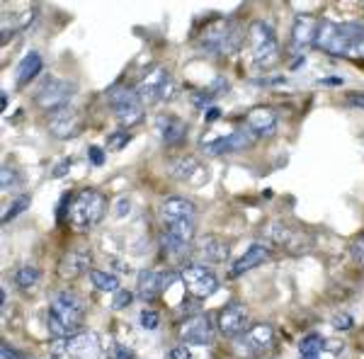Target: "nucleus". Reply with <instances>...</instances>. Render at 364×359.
I'll use <instances>...</instances> for the list:
<instances>
[{
	"mask_svg": "<svg viewBox=\"0 0 364 359\" xmlns=\"http://www.w3.org/2000/svg\"><path fill=\"white\" fill-rule=\"evenodd\" d=\"M316 46L331 56L360 61L364 58V25L323 20L316 34Z\"/></svg>",
	"mask_w": 364,
	"mask_h": 359,
	"instance_id": "obj_1",
	"label": "nucleus"
},
{
	"mask_svg": "<svg viewBox=\"0 0 364 359\" xmlns=\"http://www.w3.org/2000/svg\"><path fill=\"white\" fill-rule=\"evenodd\" d=\"M83 321H85L83 301L68 289L56 291L49 304V311H46V328H49V333L56 340L70 338V335L80 333Z\"/></svg>",
	"mask_w": 364,
	"mask_h": 359,
	"instance_id": "obj_2",
	"label": "nucleus"
},
{
	"mask_svg": "<svg viewBox=\"0 0 364 359\" xmlns=\"http://www.w3.org/2000/svg\"><path fill=\"white\" fill-rule=\"evenodd\" d=\"M105 211H107V202L97 190H83L70 199L68 219L75 231H87V228L97 226L102 221Z\"/></svg>",
	"mask_w": 364,
	"mask_h": 359,
	"instance_id": "obj_3",
	"label": "nucleus"
},
{
	"mask_svg": "<svg viewBox=\"0 0 364 359\" xmlns=\"http://www.w3.org/2000/svg\"><path fill=\"white\" fill-rule=\"evenodd\" d=\"M243 34L231 22H214L204 29L202 39H199V49L209 56H231L240 49Z\"/></svg>",
	"mask_w": 364,
	"mask_h": 359,
	"instance_id": "obj_4",
	"label": "nucleus"
},
{
	"mask_svg": "<svg viewBox=\"0 0 364 359\" xmlns=\"http://www.w3.org/2000/svg\"><path fill=\"white\" fill-rule=\"evenodd\" d=\"M248 39H250V51H252V63L257 68H272L279 61V44L274 37L272 27L262 20L250 22L248 27Z\"/></svg>",
	"mask_w": 364,
	"mask_h": 359,
	"instance_id": "obj_5",
	"label": "nucleus"
},
{
	"mask_svg": "<svg viewBox=\"0 0 364 359\" xmlns=\"http://www.w3.org/2000/svg\"><path fill=\"white\" fill-rule=\"evenodd\" d=\"M78 85L68 78H58V75H49L42 80V85L34 92V105L44 112H58L63 107H68L70 97L75 95Z\"/></svg>",
	"mask_w": 364,
	"mask_h": 359,
	"instance_id": "obj_6",
	"label": "nucleus"
},
{
	"mask_svg": "<svg viewBox=\"0 0 364 359\" xmlns=\"http://www.w3.org/2000/svg\"><path fill=\"white\" fill-rule=\"evenodd\" d=\"M54 359H100V340L95 333H78L70 338L54 340L49 345Z\"/></svg>",
	"mask_w": 364,
	"mask_h": 359,
	"instance_id": "obj_7",
	"label": "nucleus"
},
{
	"mask_svg": "<svg viewBox=\"0 0 364 359\" xmlns=\"http://www.w3.org/2000/svg\"><path fill=\"white\" fill-rule=\"evenodd\" d=\"M274 343V328L269 323H257V326H250L240 338L233 340V352L236 357L243 359H255L272 347Z\"/></svg>",
	"mask_w": 364,
	"mask_h": 359,
	"instance_id": "obj_8",
	"label": "nucleus"
},
{
	"mask_svg": "<svg viewBox=\"0 0 364 359\" xmlns=\"http://www.w3.org/2000/svg\"><path fill=\"white\" fill-rule=\"evenodd\" d=\"M109 107H112L117 122L127 129L141 124V119H144V102L132 87H117L109 95Z\"/></svg>",
	"mask_w": 364,
	"mask_h": 359,
	"instance_id": "obj_9",
	"label": "nucleus"
},
{
	"mask_svg": "<svg viewBox=\"0 0 364 359\" xmlns=\"http://www.w3.org/2000/svg\"><path fill=\"white\" fill-rule=\"evenodd\" d=\"M134 90H136L141 102L149 105V102H158V100H170L175 87H173V78H170L168 70L163 66H154L139 80Z\"/></svg>",
	"mask_w": 364,
	"mask_h": 359,
	"instance_id": "obj_10",
	"label": "nucleus"
},
{
	"mask_svg": "<svg viewBox=\"0 0 364 359\" xmlns=\"http://www.w3.org/2000/svg\"><path fill=\"white\" fill-rule=\"evenodd\" d=\"M161 240H163V250L173 260L190 255L192 245H195V221H180L173 223V226H163Z\"/></svg>",
	"mask_w": 364,
	"mask_h": 359,
	"instance_id": "obj_11",
	"label": "nucleus"
},
{
	"mask_svg": "<svg viewBox=\"0 0 364 359\" xmlns=\"http://www.w3.org/2000/svg\"><path fill=\"white\" fill-rule=\"evenodd\" d=\"M180 282L195 299H207L219 289V279L214 272H209L204 264H187L180 272Z\"/></svg>",
	"mask_w": 364,
	"mask_h": 359,
	"instance_id": "obj_12",
	"label": "nucleus"
},
{
	"mask_svg": "<svg viewBox=\"0 0 364 359\" xmlns=\"http://www.w3.org/2000/svg\"><path fill=\"white\" fill-rule=\"evenodd\" d=\"M248 323H250L248 309L238 301H231V304H226L219 314V333L228 340H236L248 331Z\"/></svg>",
	"mask_w": 364,
	"mask_h": 359,
	"instance_id": "obj_13",
	"label": "nucleus"
},
{
	"mask_svg": "<svg viewBox=\"0 0 364 359\" xmlns=\"http://www.w3.org/2000/svg\"><path fill=\"white\" fill-rule=\"evenodd\" d=\"M90 260H92L90 248H85V245H78V248L66 250L61 257H58V264H56L58 279H66V282L78 279V277L90 267Z\"/></svg>",
	"mask_w": 364,
	"mask_h": 359,
	"instance_id": "obj_14",
	"label": "nucleus"
},
{
	"mask_svg": "<svg viewBox=\"0 0 364 359\" xmlns=\"http://www.w3.org/2000/svg\"><path fill=\"white\" fill-rule=\"evenodd\" d=\"M180 338L187 345H211V340H214V323H211L207 314L187 318L180 326Z\"/></svg>",
	"mask_w": 364,
	"mask_h": 359,
	"instance_id": "obj_15",
	"label": "nucleus"
},
{
	"mask_svg": "<svg viewBox=\"0 0 364 359\" xmlns=\"http://www.w3.org/2000/svg\"><path fill=\"white\" fill-rule=\"evenodd\" d=\"M252 132L250 129H243V132H233V134H226V136H219L209 144H202L204 153L209 156H224V153H238V151H245L252 146Z\"/></svg>",
	"mask_w": 364,
	"mask_h": 359,
	"instance_id": "obj_16",
	"label": "nucleus"
},
{
	"mask_svg": "<svg viewBox=\"0 0 364 359\" xmlns=\"http://www.w3.org/2000/svg\"><path fill=\"white\" fill-rule=\"evenodd\" d=\"M197 219V207L192 199L185 197H168L161 204V223L163 226H173L180 221H195Z\"/></svg>",
	"mask_w": 364,
	"mask_h": 359,
	"instance_id": "obj_17",
	"label": "nucleus"
},
{
	"mask_svg": "<svg viewBox=\"0 0 364 359\" xmlns=\"http://www.w3.org/2000/svg\"><path fill=\"white\" fill-rule=\"evenodd\" d=\"M78 129H80V112L73 107H63L49 117V132L61 141L73 139L78 134Z\"/></svg>",
	"mask_w": 364,
	"mask_h": 359,
	"instance_id": "obj_18",
	"label": "nucleus"
},
{
	"mask_svg": "<svg viewBox=\"0 0 364 359\" xmlns=\"http://www.w3.org/2000/svg\"><path fill=\"white\" fill-rule=\"evenodd\" d=\"M316 34H318V22L311 15H299L291 25V49L304 51L311 44H316Z\"/></svg>",
	"mask_w": 364,
	"mask_h": 359,
	"instance_id": "obj_19",
	"label": "nucleus"
},
{
	"mask_svg": "<svg viewBox=\"0 0 364 359\" xmlns=\"http://www.w3.org/2000/svg\"><path fill=\"white\" fill-rule=\"evenodd\" d=\"M192 255H195L199 262L219 264L228 257V243L226 240H221L219 235H204V238L197 243V248Z\"/></svg>",
	"mask_w": 364,
	"mask_h": 359,
	"instance_id": "obj_20",
	"label": "nucleus"
},
{
	"mask_svg": "<svg viewBox=\"0 0 364 359\" xmlns=\"http://www.w3.org/2000/svg\"><path fill=\"white\" fill-rule=\"evenodd\" d=\"M245 124H248V129L255 134V136L269 139L274 132H277V114H274V109H269V107H255L248 112Z\"/></svg>",
	"mask_w": 364,
	"mask_h": 359,
	"instance_id": "obj_21",
	"label": "nucleus"
},
{
	"mask_svg": "<svg viewBox=\"0 0 364 359\" xmlns=\"http://www.w3.org/2000/svg\"><path fill=\"white\" fill-rule=\"evenodd\" d=\"M156 129H158V136H161L166 146H180L187 136L185 122L178 119L175 114H161L156 119Z\"/></svg>",
	"mask_w": 364,
	"mask_h": 359,
	"instance_id": "obj_22",
	"label": "nucleus"
},
{
	"mask_svg": "<svg viewBox=\"0 0 364 359\" xmlns=\"http://www.w3.org/2000/svg\"><path fill=\"white\" fill-rule=\"evenodd\" d=\"M269 248L265 243H252L248 250L243 252V255L238 257L236 262H233V267H231V277L236 279V277L240 274H245L248 269H255V267H260L262 262H267L269 260Z\"/></svg>",
	"mask_w": 364,
	"mask_h": 359,
	"instance_id": "obj_23",
	"label": "nucleus"
},
{
	"mask_svg": "<svg viewBox=\"0 0 364 359\" xmlns=\"http://www.w3.org/2000/svg\"><path fill=\"white\" fill-rule=\"evenodd\" d=\"M163 286H166V274L158 272V269H144V272L139 274L136 291H139L141 301H156V299L161 296Z\"/></svg>",
	"mask_w": 364,
	"mask_h": 359,
	"instance_id": "obj_24",
	"label": "nucleus"
},
{
	"mask_svg": "<svg viewBox=\"0 0 364 359\" xmlns=\"http://www.w3.org/2000/svg\"><path fill=\"white\" fill-rule=\"evenodd\" d=\"M265 238L269 243L279 245V248H294L296 240H301V233L294 231V228L284 221H269L265 226Z\"/></svg>",
	"mask_w": 364,
	"mask_h": 359,
	"instance_id": "obj_25",
	"label": "nucleus"
},
{
	"mask_svg": "<svg viewBox=\"0 0 364 359\" xmlns=\"http://www.w3.org/2000/svg\"><path fill=\"white\" fill-rule=\"evenodd\" d=\"M42 56H39V51H29V54L22 58L20 66H17V87H25L29 80L37 78L39 73H42Z\"/></svg>",
	"mask_w": 364,
	"mask_h": 359,
	"instance_id": "obj_26",
	"label": "nucleus"
},
{
	"mask_svg": "<svg viewBox=\"0 0 364 359\" xmlns=\"http://www.w3.org/2000/svg\"><path fill=\"white\" fill-rule=\"evenodd\" d=\"M34 10H22V13L17 15H10L3 20V42H8L10 37H15L17 32H22V29H27L29 25L34 22Z\"/></svg>",
	"mask_w": 364,
	"mask_h": 359,
	"instance_id": "obj_27",
	"label": "nucleus"
},
{
	"mask_svg": "<svg viewBox=\"0 0 364 359\" xmlns=\"http://www.w3.org/2000/svg\"><path fill=\"white\" fill-rule=\"evenodd\" d=\"M323 347H326V340L318 333H309L299 345V359H321Z\"/></svg>",
	"mask_w": 364,
	"mask_h": 359,
	"instance_id": "obj_28",
	"label": "nucleus"
},
{
	"mask_svg": "<svg viewBox=\"0 0 364 359\" xmlns=\"http://www.w3.org/2000/svg\"><path fill=\"white\" fill-rule=\"evenodd\" d=\"M90 282L95 284L97 291H112V294H117V291L122 289L119 279H117L112 272H102V269H90Z\"/></svg>",
	"mask_w": 364,
	"mask_h": 359,
	"instance_id": "obj_29",
	"label": "nucleus"
},
{
	"mask_svg": "<svg viewBox=\"0 0 364 359\" xmlns=\"http://www.w3.org/2000/svg\"><path fill=\"white\" fill-rule=\"evenodd\" d=\"M39 267H34V264H22V267H17L15 272V284L20 286V289H32L34 284L39 282Z\"/></svg>",
	"mask_w": 364,
	"mask_h": 359,
	"instance_id": "obj_30",
	"label": "nucleus"
},
{
	"mask_svg": "<svg viewBox=\"0 0 364 359\" xmlns=\"http://www.w3.org/2000/svg\"><path fill=\"white\" fill-rule=\"evenodd\" d=\"M199 168V163H197V158H192V156H182L178 158V161L173 163V175L178 180H187L192 173Z\"/></svg>",
	"mask_w": 364,
	"mask_h": 359,
	"instance_id": "obj_31",
	"label": "nucleus"
},
{
	"mask_svg": "<svg viewBox=\"0 0 364 359\" xmlns=\"http://www.w3.org/2000/svg\"><path fill=\"white\" fill-rule=\"evenodd\" d=\"M29 207V194H20V197L15 199L13 204H10L8 209H5V214H3V223H8V221H13V219H17V216L22 214Z\"/></svg>",
	"mask_w": 364,
	"mask_h": 359,
	"instance_id": "obj_32",
	"label": "nucleus"
},
{
	"mask_svg": "<svg viewBox=\"0 0 364 359\" xmlns=\"http://www.w3.org/2000/svg\"><path fill=\"white\" fill-rule=\"evenodd\" d=\"M139 323L144 326V331H156L158 323H161V316H158V311L154 309H144L139 316Z\"/></svg>",
	"mask_w": 364,
	"mask_h": 359,
	"instance_id": "obj_33",
	"label": "nucleus"
},
{
	"mask_svg": "<svg viewBox=\"0 0 364 359\" xmlns=\"http://www.w3.org/2000/svg\"><path fill=\"white\" fill-rule=\"evenodd\" d=\"M132 141V136H129V132H114L107 136V151H122L124 146Z\"/></svg>",
	"mask_w": 364,
	"mask_h": 359,
	"instance_id": "obj_34",
	"label": "nucleus"
},
{
	"mask_svg": "<svg viewBox=\"0 0 364 359\" xmlns=\"http://www.w3.org/2000/svg\"><path fill=\"white\" fill-rule=\"evenodd\" d=\"M132 301H134V294L129 291V289H119V291L114 294L112 306H114V309H127V306L132 304Z\"/></svg>",
	"mask_w": 364,
	"mask_h": 359,
	"instance_id": "obj_35",
	"label": "nucleus"
},
{
	"mask_svg": "<svg viewBox=\"0 0 364 359\" xmlns=\"http://www.w3.org/2000/svg\"><path fill=\"white\" fill-rule=\"evenodd\" d=\"M352 257H355V262L364 269V235H360V238L352 243Z\"/></svg>",
	"mask_w": 364,
	"mask_h": 359,
	"instance_id": "obj_36",
	"label": "nucleus"
},
{
	"mask_svg": "<svg viewBox=\"0 0 364 359\" xmlns=\"http://www.w3.org/2000/svg\"><path fill=\"white\" fill-rule=\"evenodd\" d=\"M0 357H3V359H34L29 355H22V352H17L15 347H10L5 343H3V347H0Z\"/></svg>",
	"mask_w": 364,
	"mask_h": 359,
	"instance_id": "obj_37",
	"label": "nucleus"
},
{
	"mask_svg": "<svg viewBox=\"0 0 364 359\" xmlns=\"http://www.w3.org/2000/svg\"><path fill=\"white\" fill-rule=\"evenodd\" d=\"M333 328H336V331H350V328H352V318L348 314L336 316V318H333Z\"/></svg>",
	"mask_w": 364,
	"mask_h": 359,
	"instance_id": "obj_38",
	"label": "nucleus"
},
{
	"mask_svg": "<svg viewBox=\"0 0 364 359\" xmlns=\"http://www.w3.org/2000/svg\"><path fill=\"white\" fill-rule=\"evenodd\" d=\"M87 156H90L92 166H102L105 163V151L100 149V146H90V149H87Z\"/></svg>",
	"mask_w": 364,
	"mask_h": 359,
	"instance_id": "obj_39",
	"label": "nucleus"
},
{
	"mask_svg": "<svg viewBox=\"0 0 364 359\" xmlns=\"http://www.w3.org/2000/svg\"><path fill=\"white\" fill-rule=\"evenodd\" d=\"M15 182H17L15 173H13V170H10L8 166H5V168H3V192L13 190V187H15Z\"/></svg>",
	"mask_w": 364,
	"mask_h": 359,
	"instance_id": "obj_40",
	"label": "nucleus"
},
{
	"mask_svg": "<svg viewBox=\"0 0 364 359\" xmlns=\"http://www.w3.org/2000/svg\"><path fill=\"white\" fill-rule=\"evenodd\" d=\"M190 350H187L185 345H175L173 350H170V359H190Z\"/></svg>",
	"mask_w": 364,
	"mask_h": 359,
	"instance_id": "obj_41",
	"label": "nucleus"
},
{
	"mask_svg": "<svg viewBox=\"0 0 364 359\" xmlns=\"http://www.w3.org/2000/svg\"><path fill=\"white\" fill-rule=\"evenodd\" d=\"M348 105L364 109V92H350V95H348Z\"/></svg>",
	"mask_w": 364,
	"mask_h": 359,
	"instance_id": "obj_42",
	"label": "nucleus"
},
{
	"mask_svg": "<svg viewBox=\"0 0 364 359\" xmlns=\"http://www.w3.org/2000/svg\"><path fill=\"white\" fill-rule=\"evenodd\" d=\"M114 359H134V355H132V350H129V347H117L114 350Z\"/></svg>",
	"mask_w": 364,
	"mask_h": 359,
	"instance_id": "obj_43",
	"label": "nucleus"
},
{
	"mask_svg": "<svg viewBox=\"0 0 364 359\" xmlns=\"http://www.w3.org/2000/svg\"><path fill=\"white\" fill-rule=\"evenodd\" d=\"M318 85H343V78L340 75H328V78H321Z\"/></svg>",
	"mask_w": 364,
	"mask_h": 359,
	"instance_id": "obj_44",
	"label": "nucleus"
},
{
	"mask_svg": "<svg viewBox=\"0 0 364 359\" xmlns=\"http://www.w3.org/2000/svg\"><path fill=\"white\" fill-rule=\"evenodd\" d=\"M219 117H221V112L216 109V107H211V109L207 112V122H216V119H219Z\"/></svg>",
	"mask_w": 364,
	"mask_h": 359,
	"instance_id": "obj_45",
	"label": "nucleus"
},
{
	"mask_svg": "<svg viewBox=\"0 0 364 359\" xmlns=\"http://www.w3.org/2000/svg\"><path fill=\"white\" fill-rule=\"evenodd\" d=\"M66 168H70V161H63L61 166H58V168L54 170V175H56V178H61V173H63V170H66Z\"/></svg>",
	"mask_w": 364,
	"mask_h": 359,
	"instance_id": "obj_46",
	"label": "nucleus"
},
{
	"mask_svg": "<svg viewBox=\"0 0 364 359\" xmlns=\"http://www.w3.org/2000/svg\"><path fill=\"white\" fill-rule=\"evenodd\" d=\"M0 301H3V311L8 309V291H5V286L0 289Z\"/></svg>",
	"mask_w": 364,
	"mask_h": 359,
	"instance_id": "obj_47",
	"label": "nucleus"
},
{
	"mask_svg": "<svg viewBox=\"0 0 364 359\" xmlns=\"http://www.w3.org/2000/svg\"><path fill=\"white\" fill-rule=\"evenodd\" d=\"M0 107H3V109L8 107V92H5V90L0 92Z\"/></svg>",
	"mask_w": 364,
	"mask_h": 359,
	"instance_id": "obj_48",
	"label": "nucleus"
}]
</instances>
